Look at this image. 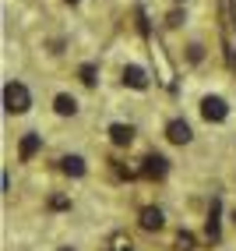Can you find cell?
Instances as JSON below:
<instances>
[{
    "label": "cell",
    "instance_id": "cell-3",
    "mask_svg": "<svg viewBox=\"0 0 236 251\" xmlns=\"http://www.w3.org/2000/svg\"><path fill=\"white\" fill-rule=\"evenodd\" d=\"M222 7H226V64L229 68H236V25H233V0H222Z\"/></svg>",
    "mask_w": 236,
    "mask_h": 251
},
{
    "label": "cell",
    "instance_id": "cell-16",
    "mask_svg": "<svg viewBox=\"0 0 236 251\" xmlns=\"http://www.w3.org/2000/svg\"><path fill=\"white\" fill-rule=\"evenodd\" d=\"M78 75H81V81H85V85H95V68H92V64H85Z\"/></svg>",
    "mask_w": 236,
    "mask_h": 251
},
{
    "label": "cell",
    "instance_id": "cell-19",
    "mask_svg": "<svg viewBox=\"0 0 236 251\" xmlns=\"http://www.w3.org/2000/svg\"><path fill=\"white\" fill-rule=\"evenodd\" d=\"M67 4H78V0H67Z\"/></svg>",
    "mask_w": 236,
    "mask_h": 251
},
{
    "label": "cell",
    "instance_id": "cell-15",
    "mask_svg": "<svg viewBox=\"0 0 236 251\" xmlns=\"http://www.w3.org/2000/svg\"><path fill=\"white\" fill-rule=\"evenodd\" d=\"M176 251H194V237H191V233H180V237H176Z\"/></svg>",
    "mask_w": 236,
    "mask_h": 251
},
{
    "label": "cell",
    "instance_id": "cell-2",
    "mask_svg": "<svg viewBox=\"0 0 236 251\" xmlns=\"http://www.w3.org/2000/svg\"><path fill=\"white\" fill-rule=\"evenodd\" d=\"M201 117H205L208 124H222L226 117H229L226 99L222 96H205V99H201Z\"/></svg>",
    "mask_w": 236,
    "mask_h": 251
},
{
    "label": "cell",
    "instance_id": "cell-14",
    "mask_svg": "<svg viewBox=\"0 0 236 251\" xmlns=\"http://www.w3.org/2000/svg\"><path fill=\"white\" fill-rule=\"evenodd\" d=\"M109 251H134V244H130V237L124 230H116L113 237H109Z\"/></svg>",
    "mask_w": 236,
    "mask_h": 251
},
{
    "label": "cell",
    "instance_id": "cell-18",
    "mask_svg": "<svg viewBox=\"0 0 236 251\" xmlns=\"http://www.w3.org/2000/svg\"><path fill=\"white\" fill-rule=\"evenodd\" d=\"M60 251H74V248H60Z\"/></svg>",
    "mask_w": 236,
    "mask_h": 251
},
{
    "label": "cell",
    "instance_id": "cell-6",
    "mask_svg": "<svg viewBox=\"0 0 236 251\" xmlns=\"http://www.w3.org/2000/svg\"><path fill=\"white\" fill-rule=\"evenodd\" d=\"M120 78H124V85L138 89V92H145V89H148V75H145V68H138V64H127Z\"/></svg>",
    "mask_w": 236,
    "mask_h": 251
},
{
    "label": "cell",
    "instance_id": "cell-1",
    "mask_svg": "<svg viewBox=\"0 0 236 251\" xmlns=\"http://www.w3.org/2000/svg\"><path fill=\"white\" fill-rule=\"evenodd\" d=\"M28 106H32V92L21 81H7L4 85V110L7 113H25Z\"/></svg>",
    "mask_w": 236,
    "mask_h": 251
},
{
    "label": "cell",
    "instance_id": "cell-8",
    "mask_svg": "<svg viewBox=\"0 0 236 251\" xmlns=\"http://www.w3.org/2000/svg\"><path fill=\"white\" fill-rule=\"evenodd\" d=\"M218 212H222V202L212 198V209H208V241L212 244H218V237H222V230H218Z\"/></svg>",
    "mask_w": 236,
    "mask_h": 251
},
{
    "label": "cell",
    "instance_id": "cell-10",
    "mask_svg": "<svg viewBox=\"0 0 236 251\" xmlns=\"http://www.w3.org/2000/svg\"><path fill=\"white\" fill-rule=\"evenodd\" d=\"M53 110H57L60 117H74V113H78V99L67 96V92H60V96L53 99Z\"/></svg>",
    "mask_w": 236,
    "mask_h": 251
},
{
    "label": "cell",
    "instance_id": "cell-7",
    "mask_svg": "<svg viewBox=\"0 0 236 251\" xmlns=\"http://www.w3.org/2000/svg\"><path fill=\"white\" fill-rule=\"evenodd\" d=\"M151 53H155V60H159V71H162V85H166V89H173V68H170V60H166V53H162L159 39H151Z\"/></svg>",
    "mask_w": 236,
    "mask_h": 251
},
{
    "label": "cell",
    "instance_id": "cell-20",
    "mask_svg": "<svg viewBox=\"0 0 236 251\" xmlns=\"http://www.w3.org/2000/svg\"><path fill=\"white\" fill-rule=\"evenodd\" d=\"M233 223H236V212H233Z\"/></svg>",
    "mask_w": 236,
    "mask_h": 251
},
{
    "label": "cell",
    "instance_id": "cell-5",
    "mask_svg": "<svg viewBox=\"0 0 236 251\" xmlns=\"http://www.w3.org/2000/svg\"><path fill=\"white\" fill-rule=\"evenodd\" d=\"M166 138H170L173 145H187L194 138V131H191L187 121H170V124H166Z\"/></svg>",
    "mask_w": 236,
    "mask_h": 251
},
{
    "label": "cell",
    "instance_id": "cell-13",
    "mask_svg": "<svg viewBox=\"0 0 236 251\" xmlns=\"http://www.w3.org/2000/svg\"><path fill=\"white\" fill-rule=\"evenodd\" d=\"M39 149H43V138H39V135H25L21 145H18V156H21V159H32Z\"/></svg>",
    "mask_w": 236,
    "mask_h": 251
},
{
    "label": "cell",
    "instance_id": "cell-11",
    "mask_svg": "<svg viewBox=\"0 0 236 251\" xmlns=\"http://www.w3.org/2000/svg\"><path fill=\"white\" fill-rule=\"evenodd\" d=\"M162 223H166V216H162V209H141V226L145 230H162Z\"/></svg>",
    "mask_w": 236,
    "mask_h": 251
},
{
    "label": "cell",
    "instance_id": "cell-9",
    "mask_svg": "<svg viewBox=\"0 0 236 251\" xmlns=\"http://www.w3.org/2000/svg\"><path fill=\"white\" fill-rule=\"evenodd\" d=\"M109 142L113 145H130L134 142V127L130 124H109Z\"/></svg>",
    "mask_w": 236,
    "mask_h": 251
},
{
    "label": "cell",
    "instance_id": "cell-17",
    "mask_svg": "<svg viewBox=\"0 0 236 251\" xmlns=\"http://www.w3.org/2000/svg\"><path fill=\"white\" fill-rule=\"evenodd\" d=\"M166 22H170V25H183V22H187V18H183V11H173V14H170V18H166Z\"/></svg>",
    "mask_w": 236,
    "mask_h": 251
},
{
    "label": "cell",
    "instance_id": "cell-12",
    "mask_svg": "<svg viewBox=\"0 0 236 251\" xmlns=\"http://www.w3.org/2000/svg\"><path fill=\"white\" fill-rule=\"evenodd\" d=\"M60 170L67 177H85V159H81V156H64L60 159Z\"/></svg>",
    "mask_w": 236,
    "mask_h": 251
},
{
    "label": "cell",
    "instance_id": "cell-4",
    "mask_svg": "<svg viewBox=\"0 0 236 251\" xmlns=\"http://www.w3.org/2000/svg\"><path fill=\"white\" fill-rule=\"evenodd\" d=\"M166 174H170V159L159 156V152H151L141 159V177H151V180H162Z\"/></svg>",
    "mask_w": 236,
    "mask_h": 251
}]
</instances>
